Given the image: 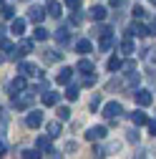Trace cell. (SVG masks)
Returning a JSON list of instances; mask_svg holds the SVG:
<instances>
[{
  "label": "cell",
  "instance_id": "obj_31",
  "mask_svg": "<svg viewBox=\"0 0 156 159\" xmlns=\"http://www.w3.org/2000/svg\"><path fill=\"white\" fill-rule=\"evenodd\" d=\"M58 119H61V121L71 119V109H68V106H58Z\"/></svg>",
  "mask_w": 156,
  "mask_h": 159
},
{
  "label": "cell",
  "instance_id": "obj_18",
  "mask_svg": "<svg viewBox=\"0 0 156 159\" xmlns=\"http://www.w3.org/2000/svg\"><path fill=\"white\" fill-rule=\"evenodd\" d=\"M106 68H108L111 73H116V71H121V68H124V61H121L119 56H111V58H108V63H106Z\"/></svg>",
  "mask_w": 156,
  "mask_h": 159
},
{
  "label": "cell",
  "instance_id": "obj_38",
  "mask_svg": "<svg viewBox=\"0 0 156 159\" xmlns=\"http://www.w3.org/2000/svg\"><path fill=\"white\" fill-rule=\"evenodd\" d=\"M144 15H146V10H144V8H139V5L133 8V18H144Z\"/></svg>",
  "mask_w": 156,
  "mask_h": 159
},
{
  "label": "cell",
  "instance_id": "obj_46",
  "mask_svg": "<svg viewBox=\"0 0 156 159\" xmlns=\"http://www.w3.org/2000/svg\"><path fill=\"white\" fill-rule=\"evenodd\" d=\"M133 159H149V157H146V154H144V152H141V154H136V157H133Z\"/></svg>",
  "mask_w": 156,
  "mask_h": 159
},
{
  "label": "cell",
  "instance_id": "obj_28",
  "mask_svg": "<svg viewBox=\"0 0 156 159\" xmlns=\"http://www.w3.org/2000/svg\"><path fill=\"white\" fill-rule=\"evenodd\" d=\"M139 81H141V76L136 73V71H128V76H126V84H128V86H139Z\"/></svg>",
  "mask_w": 156,
  "mask_h": 159
},
{
  "label": "cell",
  "instance_id": "obj_27",
  "mask_svg": "<svg viewBox=\"0 0 156 159\" xmlns=\"http://www.w3.org/2000/svg\"><path fill=\"white\" fill-rule=\"evenodd\" d=\"M113 41H116V38H113L111 33L103 35V38H101V51H111V48H113Z\"/></svg>",
  "mask_w": 156,
  "mask_h": 159
},
{
  "label": "cell",
  "instance_id": "obj_44",
  "mask_svg": "<svg viewBox=\"0 0 156 159\" xmlns=\"http://www.w3.org/2000/svg\"><path fill=\"white\" fill-rule=\"evenodd\" d=\"M5 152H8V149H5V144L0 142V157H5Z\"/></svg>",
  "mask_w": 156,
  "mask_h": 159
},
{
  "label": "cell",
  "instance_id": "obj_7",
  "mask_svg": "<svg viewBox=\"0 0 156 159\" xmlns=\"http://www.w3.org/2000/svg\"><path fill=\"white\" fill-rule=\"evenodd\" d=\"M43 18H46V10H43L41 5H30V10H28V20H30V23L41 25V23H43Z\"/></svg>",
  "mask_w": 156,
  "mask_h": 159
},
{
  "label": "cell",
  "instance_id": "obj_13",
  "mask_svg": "<svg viewBox=\"0 0 156 159\" xmlns=\"http://www.w3.org/2000/svg\"><path fill=\"white\" fill-rule=\"evenodd\" d=\"M35 149L50 154V152H53V149H50V136H48V134H46V136H38V139H35Z\"/></svg>",
  "mask_w": 156,
  "mask_h": 159
},
{
  "label": "cell",
  "instance_id": "obj_10",
  "mask_svg": "<svg viewBox=\"0 0 156 159\" xmlns=\"http://www.w3.org/2000/svg\"><path fill=\"white\" fill-rule=\"evenodd\" d=\"M144 35H149V28H146L144 23H133V25H128V38H144Z\"/></svg>",
  "mask_w": 156,
  "mask_h": 159
},
{
  "label": "cell",
  "instance_id": "obj_33",
  "mask_svg": "<svg viewBox=\"0 0 156 159\" xmlns=\"http://www.w3.org/2000/svg\"><path fill=\"white\" fill-rule=\"evenodd\" d=\"M68 20H71V25H81V20H83V15L78 13V10H73V15L68 18Z\"/></svg>",
  "mask_w": 156,
  "mask_h": 159
},
{
  "label": "cell",
  "instance_id": "obj_29",
  "mask_svg": "<svg viewBox=\"0 0 156 159\" xmlns=\"http://www.w3.org/2000/svg\"><path fill=\"white\" fill-rule=\"evenodd\" d=\"M0 48H3L5 53H10V56H13V51H15V43H13V41H8V38H3V41H0Z\"/></svg>",
  "mask_w": 156,
  "mask_h": 159
},
{
  "label": "cell",
  "instance_id": "obj_6",
  "mask_svg": "<svg viewBox=\"0 0 156 159\" xmlns=\"http://www.w3.org/2000/svg\"><path fill=\"white\" fill-rule=\"evenodd\" d=\"M30 51H33V41H20V43H18V48L13 51L10 58H18V61H23V58H25Z\"/></svg>",
  "mask_w": 156,
  "mask_h": 159
},
{
  "label": "cell",
  "instance_id": "obj_15",
  "mask_svg": "<svg viewBox=\"0 0 156 159\" xmlns=\"http://www.w3.org/2000/svg\"><path fill=\"white\" fill-rule=\"evenodd\" d=\"M76 71L78 73H86V76H91L93 71H96V66L88 61V58H83V61H78V66H76Z\"/></svg>",
  "mask_w": 156,
  "mask_h": 159
},
{
  "label": "cell",
  "instance_id": "obj_47",
  "mask_svg": "<svg viewBox=\"0 0 156 159\" xmlns=\"http://www.w3.org/2000/svg\"><path fill=\"white\" fill-rule=\"evenodd\" d=\"M3 33H5V25H3V23H0V35H3Z\"/></svg>",
  "mask_w": 156,
  "mask_h": 159
},
{
  "label": "cell",
  "instance_id": "obj_51",
  "mask_svg": "<svg viewBox=\"0 0 156 159\" xmlns=\"http://www.w3.org/2000/svg\"><path fill=\"white\" fill-rule=\"evenodd\" d=\"M154 53H156V51H154Z\"/></svg>",
  "mask_w": 156,
  "mask_h": 159
},
{
  "label": "cell",
  "instance_id": "obj_1",
  "mask_svg": "<svg viewBox=\"0 0 156 159\" xmlns=\"http://www.w3.org/2000/svg\"><path fill=\"white\" fill-rule=\"evenodd\" d=\"M18 73L25 76V78H38V81L43 78V71L38 68L35 63H28V61H20V63H18Z\"/></svg>",
  "mask_w": 156,
  "mask_h": 159
},
{
  "label": "cell",
  "instance_id": "obj_14",
  "mask_svg": "<svg viewBox=\"0 0 156 159\" xmlns=\"http://www.w3.org/2000/svg\"><path fill=\"white\" fill-rule=\"evenodd\" d=\"M58 101H61V93H55V91L43 93V106H58Z\"/></svg>",
  "mask_w": 156,
  "mask_h": 159
},
{
  "label": "cell",
  "instance_id": "obj_20",
  "mask_svg": "<svg viewBox=\"0 0 156 159\" xmlns=\"http://www.w3.org/2000/svg\"><path fill=\"white\" fill-rule=\"evenodd\" d=\"M121 53L124 56H133L136 53V46H133L131 38H124V41H121Z\"/></svg>",
  "mask_w": 156,
  "mask_h": 159
},
{
  "label": "cell",
  "instance_id": "obj_23",
  "mask_svg": "<svg viewBox=\"0 0 156 159\" xmlns=\"http://www.w3.org/2000/svg\"><path fill=\"white\" fill-rule=\"evenodd\" d=\"M63 53H58V51H43V61L46 63H55V61H61Z\"/></svg>",
  "mask_w": 156,
  "mask_h": 159
},
{
  "label": "cell",
  "instance_id": "obj_21",
  "mask_svg": "<svg viewBox=\"0 0 156 159\" xmlns=\"http://www.w3.org/2000/svg\"><path fill=\"white\" fill-rule=\"evenodd\" d=\"M10 33H13V35H23V33H25V20H23V18H15V20H13Z\"/></svg>",
  "mask_w": 156,
  "mask_h": 159
},
{
  "label": "cell",
  "instance_id": "obj_37",
  "mask_svg": "<svg viewBox=\"0 0 156 159\" xmlns=\"http://www.w3.org/2000/svg\"><path fill=\"white\" fill-rule=\"evenodd\" d=\"M128 142H139V129H131L128 131Z\"/></svg>",
  "mask_w": 156,
  "mask_h": 159
},
{
  "label": "cell",
  "instance_id": "obj_34",
  "mask_svg": "<svg viewBox=\"0 0 156 159\" xmlns=\"http://www.w3.org/2000/svg\"><path fill=\"white\" fill-rule=\"evenodd\" d=\"M106 157V149L103 147H93V159H103Z\"/></svg>",
  "mask_w": 156,
  "mask_h": 159
},
{
  "label": "cell",
  "instance_id": "obj_3",
  "mask_svg": "<svg viewBox=\"0 0 156 159\" xmlns=\"http://www.w3.org/2000/svg\"><path fill=\"white\" fill-rule=\"evenodd\" d=\"M25 124H28L30 129L43 126V111H41V109H33V111H28V116H25Z\"/></svg>",
  "mask_w": 156,
  "mask_h": 159
},
{
  "label": "cell",
  "instance_id": "obj_49",
  "mask_svg": "<svg viewBox=\"0 0 156 159\" xmlns=\"http://www.w3.org/2000/svg\"><path fill=\"white\" fill-rule=\"evenodd\" d=\"M0 63H3V56H0Z\"/></svg>",
  "mask_w": 156,
  "mask_h": 159
},
{
  "label": "cell",
  "instance_id": "obj_40",
  "mask_svg": "<svg viewBox=\"0 0 156 159\" xmlns=\"http://www.w3.org/2000/svg\"><path fill=\"white\" fill-rule=\"evenodd\" d=\"M66 152H78V144H76V142H68V144H66Z\"/></svg>",
  "mask_w": 156,
  "mask_h": 159
},
{
  "label": "cell",
  "instance_id": "obj_43",
  "mask_svg": "<svg viewBox=\"0 0 156 159\" xmlns=\"http://www.w3.org/2000/svg\"><path fill=\"white\" fill-rule=\"evenodd\" d=\"M149 35H156V20H154V23L149 25Z\"/></svg>",
  "mask_w": 156,
  "mask_h": 159
},
{
  "label": "cell",
  "instance_id": "obj_2",
  "mask_svg": "<svg viewBox=\"0 0 156 159\" xmlns=\"http://www.w3.org/2000/svg\"><path fill=\"white\" fill-rule=\"evenodd\" d=\"M121 114H124V106H121L119 101H108V104L103 106V116L108 119V121H116Z\"/></svg>",
  "mask_w": 156,
  "mask_h": 159
},
{
  "label": "cell",
  "instance_id": "obj_22",
  "mask_svg": "<svg viewBox=\"0 0 156 159\" xmlns=\"http://www.w3.org/2000/svg\"><path fill=\"white\" fill-rule=\"evenodd\" d=\"M76 51H78V53H91L93 46H91L88 38H81V41H76Z\"/></svg>",
  "mask_w": 156,
  "mask_h": 159
},
{
  "label": "cell",
  "instance_id": "obj_36",
  "mask_svg": "<svg viewBox=\"0 0 156 159\" xmlns=\"http://www.w3.org/2000/svg\"><path fill=\"white\" fill-rule=\"evenodd\" d=\"M66 8H71V10H78V8H81V0H66Z\"/></svg>",
  "mask_w": 156,
  "mask_h": 159
},
{
  "label": "cell",
  "instance_id": "obj_8",
  "mask_svg": "<svg viewBox=\"0 0 156 159\" xmlns=\"http://www.w3.org/2000/svg\"><path fill=\"white\" fill-rule=\"evenodd\" d=\"M10 91H13V96L28 91V81H25V76H15L13 81H10Z\"/></svg>",
  "mask_w": 156,
  "mask_h": 159
},
{
  "label": "cell",
  "instance_id": "obj_42",
  "mask_svg": "<svg viewBox=\"0 0 156 159\" xmlns=\"http://www.w3.org/2000/svg\"><path fill=\"white\" fill-rule=\"evenodd\" d=\"M124 5V0H111V8H121Z\"/></svg>",
  "mask_w": 156,
  "mask_h": 159
},
{
  "label": "cell",
  "instance_id": "obj_50",
  "mask_svg": "<svg viewBox=\"0 0 156 159\" xmlns=\"http://www.w3.org/2000/svg\"><path fill=\"white\" fill-rule=\"evenodd\" d=\"M151 3H154V5H156V0H151Z\"/></svg>",
  "mask_w": 156,
  "mask_h": 159
},
{
  "label": "cell",
  "instance_id": "obj_30",
  "mask_svg": "<svg viewBox=\"0 0 156 159\" xmlns=\"http://www.w3.org/2000/svg\"><path fill=\"white\" fill-rule=\"evenodd\" d=\"M3 18L5 20H10V18H15V8L8 3V5H3Z\"/></svg>",
  "mask_w": 156,
  "mask_h": 159
},
{
  "label": "cell",
  "instance_id": "obj_25",
  "mask_svg": "<svg viewBox=\"0 0 156 159\" xmlns=\"http://www.w3.org/2000/svg\"><path fill=\"white\" fill-rule=\"evenodd\" d=\"M46 129H48V136H50V139H55L58 134H61V129H63V126H61V121H50Z\"/></svg>",
  "mask_w": 156,
  "mask_h": 159
},
{
  "label": "cell",
  "instance_id": "obj_17",
  "mask_svg": "<svg viewBox=\"0 0 156 159\" xmlns=\"http://www.w3.org/2000/svg\"><path fill=\"white\" fill-rule=\"evenodd\" d=\"M46 10H48L50 18H61V15H63V5H61V3H55V0H50Z\"/></svg>",
  "mask_w": 156,
  "mask_h": 159
},
{
  "label": "cell",
  "instance_id": "obj_48",
  "mask_svg": "<svg viewBox=\"0 0 156 159\" xmlns=\"http://www.w3.org/2000/svg\"><path fill=\"white\" fill-rule=\"evenodd\" d=\"M0 3H3V5H8V0H0Z\"/></svg>",
  "mask_w": 156,
  "mask_h": 159
},
{
  "label": "cell",
  "instance_id": "obj_9",
  "mask_svg": "<svg viewBox=\"0 0 156 159\" xmlns=\"http://www.w3.org/2000/svg\"><path fill=\"white\" fill-rule=\"evenodd\" d=\"M86 139L88 142H101V139H106V126H91L86 131Z\"/></svg>",
  "mask_w": 156,
  "mask_h": 159
},
{
  "label": "cell",
  "instance_id": "obj_4",
  "mask_svg": "<svg viewBox=\"0 0 156 159\" xmlns=\"http://www.w3.org/2000/svg\"><path fill=\"white\" fill-rule=\"evenodd\" d=\"M133 98H136V104H139V106H151V101H154V96H151L149 89H136L133 91Z\"/></svg>",
  "mask_w": 156,
  "mask_h": 159
},
{
  "label": "cell",
  "instance_id": "obj_11",
  "mask_svg": "<svg viewBox=\"0 0 156 159\" xmlns=\"http://www.w3.org/2000/svg\"><path fill=\"white\" fill-rule=\"evenodd\" d=\"M88 18H91L93 23H101L103 18H106V8H103V5H93V8L88 10Z\"/></svg>",
  "mask_w": 156,
  "mask_h": 159
},
{
  "label": "cell",
  "instance_id": "obj_5",
  "mask_svg": "<svg viewBox=\"0 0 156 159\" xmlns=\"http://www.w3.org/2000/svg\"><path fill=\"white\" fill-rule=\"evenodd\" d=\"M30 98H33V91H30V89L23 91V93H15V96H13V106H15V109H28Z\"/></svg>",
  "mask_w": 156,
  "mask_h": 159
},
{
  "label": "cell",
  "instance_id": "obj_16",
  "mask_svg": "<svg viewBox=\"0 0 156 159\" xmlns=\"http://www.w3.org/2000/svg\"><path fill=\"white\" fill-rule=\"evenodd\" d=\"M131 121H133V126H136V129H139V126L149 124V116H146V114L139 109V111H133V114H131Z\"/></svg>",
  "mask_w": 156,
  "mask_h": 159
},
{
  "label": "cell",
  "instance_id": "obj_19",
  "mask_svg": "<svg viewBox=\"0 0 156 159\" xmlns=\"http://www.w3.org/2000/svg\"><path fill=\"white\" fill-rule=\"evenodd\" d=\"M78 93H81V86L78 84H68V89H66V98L68 101H78Z\"/></svg>",
  "mask_w": 156,
  "mask_h": 159
},
{
  "label": "cell",
  "instance_id": "obj_12",
  "mask_svg": "<svg viewBox=\"0 0 156 159\" xmlns=\"http://www.w3.org/2000/svg\"><path fill=\"white\" fill-rule=\"evenodd\" d=\"M71 78H73V68L63 66L61 71H58V78H55V81L61 84V86H68V84H71Z\"/></svg>",
  "mask_w": 156,
  "mask_h": 159
},
{
  "label": "cell",
  "instance_id": "obj_32",
  "mask_svg": "<svg viewBox=\"0 0 156 159\" xmlns=\"http://www.w3.org/2000/svg\"><path fill=\"white\" fill-rule=\"evenodd\" d=\"M23 159H41V152H38V149H25Z\"/></svg>",
  "mask_w": 156,
  "mask_h": 159
},
{
  "label": "cell",
  "instance_id": "obj_35",
  "mask_svg": "<svg viewBox=\"0 0 156 159\" xmlns=\"http://www.w3.org/2000/svg\"><path fill=\"white\" fill-rule=\"evenodd\" d=\"M98 106H101V93H96V96L91 98V109L96 111V109H98Z\"/></svg>",
  "mask_w": 156,
  "mask_h": 159
},
{
  "label": "cell",
  "instance_id": "obj_41",
  "mask_svg": "<svg viewBox=\"0 0 156 159\" xmlns=\"http://www.w3.org/2000/svg\"><path fill=\"white\" fill-rule=\"evenodd\" d=\"M83 86H93V76H86L83 78Z\"/></svg>",
  "mask_w": 156,
  "mask_h": 159
},
{
  "label": "cell",
  "instance_id": "obj_39",
  "mask_svg": "<svg viewBox=\"0 0 156 159\" xmlns=\"http://www.w3.org/2000/svg\"><path fill=\"white\" fill-rule=\"evenodd\" d=\"M146 126H149V134L156 136V121H151V119H149V124H146Z\"/></svg>",
  "mask_w": 156,
  "mask_h": 159
},
{
  "label": "cell",
  "instance_id": "obj_26",
  "mask_svg": "<svg viewBox=\"0 0 156 159\" xmlns=\"http://www.w3.org/2000/svg\"><path fill=\"white\" fill-rule=\"evenodd\" d=\"M55 41H58V43H68V41H71L68 28H58V30H55Z\"/></svg>",
  "mask_w": 156,
  "mask_h": 159
},
{
  "label": "cell",
  "instance_id": "obj_24",
  "mask_svg": "<svg viewBox=\"0 0 156 159\" xmlns=\"http://www.w3.org/2000/svg\"><path fill=\"white\" fill-rule=\"evenodd\" d=\"M48 38H50V33H48L43 25H38V28L33 30V41H48Z\"/></svg>",
  "mask_w": 156,
  "mask_h": 159
},
{
  "label": "cell",
  "instance_id": "obj_45",
  "mask_svg": "<svg viewBox=\"0 0 156 159\" xmlns=\"http://www.w3.org/2000/svg\"><path fill=\"white\" fill-rule=\"evenodd\" d=\"M50 159H63V157L58 154V152H50Z\"/></svg>",
  "mask_w": 156,
  "mask_h": 159
}]
</instances>
